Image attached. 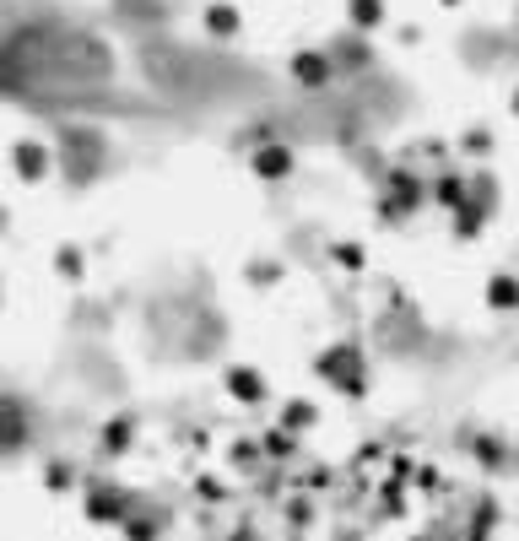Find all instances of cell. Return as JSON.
Here are the masks:
<instances>
[{
    "label": "cell",
    "instance_id": "4fadbf2b",
    "mask_svg": "<svg viewBox=\"0 0 519 541\" xmlns=\"http://www.w3.org/2000/svg\"><path fill=\"white\" fill-rule=\"evenodd\" d=\"M487 141H492L487 130H471V136H465V147H471V152H487Z\"/></svg>",
    "mask_w": 519,
    "mask_h": 541
},
{
    "label": "cell",
    "instance_id": "9c48e42d",
    "mask_svg": "<svg viewBox=\"0 0 519 541\" xmlns=\"http://www.w3.org/2000/svg\"><path fill=\"white\" fill-rule=\"evenodd\" d=\"M206 28L217 33V38H233V33H238V11H233V6H211Z\"/></svg>",
    "mask_w": 519,
    "mask_h": 541
},
{
    "label": "cell",
    "instance_id": "8fae6325",
    "mask_svg": "<svg viewBox=\"0 0 519 541\" xmlns=\"http://www.w3.org/2000/svg\"><path fill=\"white\" fill-rule=\"evenodd\" d=\"M17 168H22L28 179H38V174H44V157H38V147H22V152H17Z\"/></svg>",
    "mask_w": 519,
    "mask_h": 541
},
{
    "label": "cell",
    "instance_id": "ba28073f",
    "mask_svg": "<svg viewBox=\"0 0 519 541\" xmlns=\"http://www.w3.org/2000/svg\"><path fill=\"white\" fill-rule=\"evenodd\" d=\"M282 428H287V433H309V428H314V406H309V401H287V406H282Z\"/></svg>",
    "mask_w": 519,
    "mask_h": 541
},
{
    "label": "cell",
    "instance_id": "7a4b0ae2",
    "mask_svg": "<svg viewBox=\"0 0 519 541\" xmlns=\"http://www.w3.org/2000/svg\"><path fill=\"white\" fill-rule=\"evenodd\" d=\"M287 71H292V82H298V87H325L330 76H336V65H330L325 49H298Z\"/></svg>",
    "mask_w": 519,
    "mask_h": 541
},
{
    "label": "cell",
    "instance_id": "3957f363",
    "mask_svg": "<svg viewBox=\"0 0 519 541\" xmlns=\"http://www.w3.org/2000/svg\"><path fill=\"white\" fill-rule=\"evenodd\" d=\"M346 22H352L357 33H374L390 22V6H384V0H346Z\"/></svg>",
    "mask_w": 519,
    "mask_h": 541
},
{
    "label": "cell",
    "instance_id": "7c38bea8",
    "mask_svg": "<svg viewBox=\"0 0 519 541\" xmlns=\"http://www.w3.org/2000/svg\"><path fill=\"white\" fill-rule=\"evenodd\" d=\"M336 260L346 271H363V249H357V244H336Z\"/></svg>",
    "mask_w": 519,
    "mask_h": 541
},
{
    "label": "cell",
    "instance_id": "5bb4252c",
    "mask_svg": "<svg viewBox=\"0 0 519 541\" xmlns=\"http://www.w3.org/2000/svg\"><path fill=\"white\" fill-rule=\"evenodd\" d=\"M514 114H519V87H514Z\"/></svg>",
    "mask_w": 519,
    "mask_h": 541
},
{
    "label": "cell",
    "instance_id": "8992f818",
    "mask_svg": "<svg viewBox=\"0 0 519 541\" xmlns=\"http://www.w3.org/2000/svg\"><path fill=\"white\" fill-rule=\"evenodd\" d=\"M487 309H503V314L519 309V282L514 276H492L487 282Z\"/></svg>",
    "mask_w": 519,
    "mask_h": 541
},
{
    "label": "cell",
    "instance_id": "52a82bcc",
    "mask_svg": "<svg viewBox=\"0 0 519 541\" xmlns=\"http://www.w3.org/2000/svg\"><path fill=\"white\" fill-rule=\"evenodd\" d=\"M433 201L449 206V211H460L465 201H471V195H465V179H460V174H455V179H438V184H433Z\"/></svg>",
    "mask_w": 519,
    "mask_h": 541
},
{
    "label": "cell",
    "instance_id": "30bf717a",
    "mask_svg": "<svg viewBox=\"0 0 519 541\" xmlns=\"http://www.w3.org/2000/svg\"><path fill=\"white\" fill-rule=\"evenodd\" d=\"M92 520H125V514H119V509H125V504H119V493H92Z\"/></svg>",
    "mask_w": 519,
    "mask_h": 541
},
{
    "label": "cell",
    "instance_id": "5b68a950",
    "mask_svg": "<svg viewBox=\"0 0 519 541\" xmlns=\"http://www.w3.org/2000/svg\"><path fill=\"white\" fill-rule=\"evenodd\" d=\"M255 174L260 179H287L292 174V147H260L255 152Z\"/></svg>",
    "mask_w": 519,
    "mask_h": 541
},
{
    "label": "cell",
    "instance_id": "6da1fadb",
    "mask_svg": "<svg viewBox=\"0 0 519 541\" xmlns=\"http://www.w3.org/2000/svg\"><path fill=\"white\" fill-rule=\"evenodd\" d=\"M314 374L325 379V385H336L341 395H363L368 390V363H363V352H357L352 341H336V347L319 352Z\"/></svg>",
    "mask_w": 519,
    "mask_h": 541
},
{
    "label": "cell",
    "instance_id": "277c9868",
    "mask_svg": "<svg viewBox=\"0 0 519 541\" xmlns=\"http://www.w3.org/2000/svg\"><path fill=\"white\" fill-rule=\"evenodd\" d=\"M228 390H233V401H265V379L255 374V368H228Z\"/></svg>",
    "mask_w": 519,
    "mask_h": 541
},
{
    "label": "cell",
    "instance_id": "9a60e30c",
    "mask_svg": "<svg viewBox=\"0 0 519 541\" xmlns=\"http://www.w3.org/2000/svg\"><path fill=\"white\" fill-rule=\"evenodd\" d=\"M438 6H460V0H438Z\"/></svg>",
    "mask_w": 519,
    "mask_h": 541
}]
</instances>
